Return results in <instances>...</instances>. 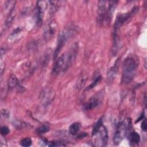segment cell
<instances>
[{
	"instance_id": "1",
	"label": "cell",
	"mask_w": 147,
	"mask_h": 147,
	"mask_svg": "<svg viewBox=\"0 0 147 147\" xmlns=\"http://www.w3.org/2000/svg\"><path fill=\"white\" fill-rule=\"evenodd\" d=\"M138 65V59L135 55L128 56L122 63L121 83L129 84L133 79Z\"/></svg>"
},
{
	"instance_id": "2",
	"label": "cell",
	"mask_w": 147,
	"mask_h": 147,
	"mask_svg": "<svg viewBox=\"0 0 147 147\" xmlns=\"http://www.w3.org/2000/svg\"><path fill=\"white\" fill-rule=\"evenodd\" d=\"M75 28L72 27H68L64 29L59 34L57 42L56 45V48L55 49L54 55H53V59H56L57 57L59 52L63 48V47L65 45L67 41L72 37V36L75 34Z\"/></svg>"
},
{
	"instance_id": "3",
	"label": "cell",
	"mask_w": 147,
	"mask_h": 147,
	"mask_svg": "<svg viewBox=\"0 0 147 147\" xmlns=\"http://www.w3.org/2000/svg\"><path fill=\"white\" fill-rule=\"evenodd\" d=\"M127 130V125L125 122H119L117 126L116 131L113 137L114 144L118 145L121 142L123 138L125 137Z\"/></svg>"
},
{
	"instance_id": "4",
	"label": "cell",
	"mask_w": 147,
	"mask_h": 147,
	"mask_svg": "<svg viewBox=\"0 0 147 147\" xmlns=\"http://www.w3.org/2000/svg\"><path fill=\"white\" fill-rule=\"evenodd\" d=\"M107 1H99L98 3V20L100 24L107 20V7H106Z\"/></svg>"
},
{
	"instance_id": "5",
	"label": "cell",
	"mask_w": 147,
	"mask_h": 147,
	"mask_svg": "<svg viewBox=\"0 0 147 147\" xmlns=\"http://www.w3.org/2000/svg\"><path fill=\"white\" fill-rule=\"evenodd\" d=\"M55 96V92L51 88H45L41 93L40 99L41 103L44 106L49 105Z\"/></svg>"
},
{
	"instance_id": "6",
	"label": "cell",
	"mask_w": 147,
	"mask_h": 147,
	"mask_svg": "<svg viewBox=\"0 0 147 147\" xmlns=\"http://www.w3.org/2000/svg\"><path fill=\"white\" fill-rule=\"evenodd\" d=\"M47 2L45 1H38L37 2V24L40 26L42 22L44 13L47 7Z\"/></svg>"
},
{
	"instance_id": "7",
	"label": "cell",
	"mask_w": 147,
	"mask_h": 147,
	"mask_svg": "<svg viewBox=\"0 0 147 147\" xmlns=\"http://www.w3.org/2000/svg\"><path fill=\"white\" fill-rule=\"evenodd\" d=\"M57 25L55 21H50L45 28L44 32V38L46 40H49L50 39H51L53 37L57 30Z\"/></svg>"
},
{
	"instance_id": "8",
	"label": "cell",
	"mask_w": 147,
	"mask_h": 147,
	"mask_svg": "<svg viewBox=\"0 0 147 147\" xmlns=\"http://www.w3.org/2000/svg\"><path fill=\"white\" fill-rule=\"evenodd\" d=\"M65 72V55L64 53L61 55L55 61L52 69V73L58 75L60 72Z\"/></svg>"
},
{
	"instance_id": "9",
	"label": "cell",
	"mask_w": 147,
	"mask_h": 147,
	"mask_svg": "<svg viewBox=\"0 0 147 147\" xmlns=\"http://www.w3.org/2000/svg\"><path fill=\"white\" fill-rule=\"evenodd\" d=\"M120 63V59H117L115 62L113 66H112L107 72V80L109 83H111L114 79L115 78L116 75L117 74L119 64Z\"/></svg>"
},
{
	"instance_id": "10",
	"label": "cell",
	"mask_w": 147,
	"mask_h": 147,
	"mask_svg": "<svg viewBox=\"0 0 147 147\" xmlns=\"http://www.w3.org/2000/svg\"><path fill=\"white\" fill-rule=\"evenodd\" d=\"M98 143H99L98 146H105L107 145L108 141V132L106 128L102 126L98 131Z\"/></svg>"
},
{
	"instance_id": "11",
	"label": "cell",
	"mask_w": 147,
	"mask_h": 147,
	"mask_svg": "<svg viewBox=\"0 0 147 147\" xmlns=\"http://www.w3.org/2000/svg\"><path fill=\"white\" fill-rule=\"evenodd\" d=\"M99 103V98L97 96H94L89 99L84 106V109L86 110H91L95 108Z\"/></svg>"
},
{
	"instance_id": "12",
	"label": "cell",
	"mask_w": 147,
	"mask_h": 147,
	"mask_svg": "<svg viewBox=\"0 0 147 147\" xmlns=\"http://www.w3.org/2000/svg\"><path fill=\"white\" fill-rule=\"evenodd\" d=\"M117 3H118V1H111L108 2V6L107 8V20L109 21H110L111 19L113 13L117 6Z\"/></svg>"
},
{
	"instance_id": "13",
	"label": "cell",
	"mask_w": 147,
	"mask_h": 147,
	"mask_svg": "<svg viewBox=\"0 0 147 147\" xmlns=\"http://www.w3.org/2000/svg\"><path fill=\"white\" fill-rule=\"evenodd\" d=\"M129 140L130 143L133 145L138 144L140 140V136L136 131H131L129 134Z\"/></svg>"
},
{
	"instance_id": "14",
	"label": "cell",
	"mask_w": 147,
	"mask_h": 147,
	"mask_svg": "<svg viewBox=\"0 0 147 147\" xmlns=\"http://www.w3.org/2000/svg\"><path fill=\"white\" fill-rule=\"evenodd\" d=\"M81 127V124L79 122H74L72 123L69 127V133L72 135H76Z\"/></svg>"
},
{
	"instance_id": "15",
	"label": "cell",
	"mask_w": 147,
	"mask_h": 147,
	"mask_svg": "<svg viewBox=\"0 0 147 147\" xmlns=\"http://www.w3.org/2000/svg\"><path fill=\"white\" fill-rule=\"evenodd\" d=\"M102 126H103V119H102V118H100L93 126L92 130L91 131V136H94L95 134H96Z\"/></svg>"
},
{
	"instance_id": "16",
	"label": "cell",
	"mask_w": 147,
	"mask_h": 147,
	"mask_svg": "<svg viewBox=\"0 0 147 147\" xmlns=\"http://www.w3.org/2000/svg\"><path fill=\"white\" fill-rule=\"evenodd\" d=\"M18 79L17 77L11 74L8 79V87L9 88H13L15 87L18 84Z\"/></svg>"
},
{
	"instance_id": "17",
	"label": "cell",
	"mask_w": 147,
	"mask_h": 147,
	"mask_svg": "<svg viewBox=\"0 0 147 147\" xmlns=\"http://www.w3.org/2000/svg\"><path fill=\"white\" fill-rule=\"evenodd\" d=\"M102 79V76L100 75H96V76L94 78V80L93 81V82L88 87L87 90H90L93 88L96 85H97L98 84V83L100 81V80Z\"/></svg>"
},
{
	"instance_id": "18",
	"label": "cell",
	"mask_w": 147,
	"mask_h": 147,
	"mask_svg": "<svg viewBox=\"0 0 147 147\" xmlns=\"http://www.w3.org/2000/svg\"><path fill=\"white\" fill-rule=\"evenodd\" d=\"M49 127L48 126H47L46 125H43L37 128V133L38 134H44L45 133L48 132L49 131Z\"/></svg>"
},
{
	"instance_id": "19",
	"label": "cell",
	"mask_w": 147,
	"mask_h": 147,
	"mask_svg": "<svg viewBox=\"0 0 147 147\" xmlns=\"http://www.w3.org/2000/svg\"><path fill=\"white\" fill-rule=\"evenodd\" d=\"M21 145L22 146H25V147H27V146H30L32 144V140L29 138V137H26V138H23L21 141Z\"/></svg>"
},
{
	"instance_id": "20",
	"label": "cell",
	"mask_w": 147,
	"mask_h": 147,
	"mask_svg": "<svg viewBox=\"0 0 147 147\" xmlns=\"http://www.w3.org/2000/svg\"><path fill=\"white\" fill-rule=\"evenodd\" d=\"M47 145L49 146H65V145L64 144H63V142L60 141H55L48 142V144Z\"/></svg>"
},
{
	"instance_id": "21",
	"label": "cell",
	"mask_w": 147,
	"mask_h": 147,
	"mask_svg": "<svg viewBox=\"0 0 147 147\" xmlns=\"http://www.w3.org/2000/svg\"><path fill=\"white\" fill-rule=\"evenodd\" d=\"M0 131H1V135L3 136H5L7 135L9 133V128L7 126H3L1 127Z\"/></svg>"
},
{
	"instance_id": "22",
	"label": "cell",
	"mask_w": 147,
	"mask_h": 147,
	"mask_svg": "<svg viewBox=\"0 0 147 147\" xmlns=\"http://www.w3.org/2000/svg\"><path fill=\"white\" fill-rule=\"evenodd\" d=\"M141 129L143 131H146V129H147V125H146V119H144L142 122V124H141Z\"/></svg>"
},
{
	"instance_id": "23",
	"label": "cell",
	"mask_w": 147,
	"mask_h": 147,
	"mask_svg": "<svg viewBox=\"0 0 147 147\" xmlns=\"http://www.w3.org/2000/svg\"><path fill=\"white\" fill-rule=\"evenodd\" d=\"M1 114H2V116L4 117L5 118V117H9V113L7 110H5V109H2L1 110Z\"/></svg>"
},
{
	"instance_id": "24",
	"label": "cell",
	"mask_w": 147,
	"mask_h": 147,
	"mask_svg": "<svg viewBox=\"0 0 147 147\" xmlns=\"http://www.w3.org/2000/svg\"><path fill=\"white\" fill-rule=\"evenodd\" d=\"M144 114L143 113L142 114H141V117L138 118V119H137V120L136 121V122H138V121H140L141 119H142V118H144Z\"/></svg>"
}]
</instances>
